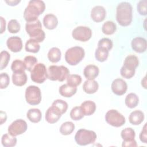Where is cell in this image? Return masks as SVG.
Listing matches in <instances>:
<instances>
[{"label": "cell", "instance_id": "cell-40", "mask_svg": "<svg viewBox=\"0 0 147 147\" xmlns=\"http://www.w3.org/2000/svg\"><path fill=\"white\" fill-rule=\"evenodd\" d=\"M20 24L16 19H12L8 22L7 30L11 33H17L20 30Z\"/></svg>", "mask_w": 147, "mask_h": 147}, {"label": "cell", "instance_id": "cell-24", "mask_svg": "<svg viewBox=\"0 0 147 147\" xmlns=\"http://www.w3.org/2000/svg\"><path fill=\"white\" fill-rule=\"evenodd\" d=\"M77 91V87L68 85V84H64L59 87V94L66 98L71 97L72 95L75 94Z\"/></svg>", "mask_w": 147, "mask_h": 147}, {"label": "cell", "instance_id": "cell-47", "mask_svg": "<svg viewBox=\"0 0 147 147\" xmlns=\"http://www.w3.org/2000/svg\"><path fill=\"white\" fill-rule=\"evenodd\" d=\"M0 20H1V33H3L6 29V21L2 17H0Z\"/></svg>", "mask_w": 147, "mask_h": 147}, {"label": "cell", "instance_id": "cell-28", "mask_svg": "<svg viewBox=\"0 0 147 147\" xmlns=\"http://www.w3.org/2000/svg\"><path fill=\"white\" fill-rule=\"evenodd\" d=\"M1 142L5 147L14 146L17 144V138L9 134H4L2 136Z\"/></svg>", "mask_w": 147, "mask_h": 147}, {"label": "cell", "instance_id": "cell-38", "mask_svg": "<svg viewBox=\"0 0 147 147\" xmlns=\"http://www.w3.org/2000/svg\"><path fill=\"white\" fill-rule=\"evenodd\" d=\"M11 69L13 72H18L25 71L26 68L24 61L20 59H16L11 63Z\"/></svg>", "mask_w": 147, "mask_h": 147}, {"label": "cell", "instance_id": "cell-29", "mask_svg": "<svg viewBox=\"0 0 147 147\" xmlns=\"http://www.w3.org/2000/svg\"><path fill=\"white\" fill-rule=\"evenodd\" d=\"M117 30L116 24L111 21H106L102 25V32L106 35H111L115 33Z\"/></svg>", "mask_w": 147, "mask_h": 147}, {"label": "cell", "instance_id": "cell-25", "mask_svg": "<svg viewBox=\"0 0 147 147\" xmlns=\"http://www.w3.org/2000/svg\"><path fill=\"white\" fill-rule=\"evenodd\" d=\"M28 119L33 123L39 122L42 118V114L38 109H30L26 114Z\"/></svg>", "mask_w": 147, "mask_h": 147}, {"label": "cell", "instance_id": "cell-49", "mask_svg": "<svg viewBox=\"0 0 147 147\" xmlns=\"http://www.w3.org/2000/svg\"><path fill=\"white\" fill-rule=\"evenodd\" d=\"M5 2L10 6H16L20 2V1H5Z\"/></svg>", "mask_w": 147, "mask_h": 147}, {"label": "cell", "instance_id": "cell-31", "mask_svg": "<svg viewBox=\"0 0 147 147\" xmlns=\"http://www.w3.org/2000/svg\"><path fill=\"white\" fill-rule=\"evenodd\" d=\"M25 48L26 51L35 53L39 51L40 45L36 41L30 38L26 42Z\"/></svg>", "mask_w": 147, "mask_h": 147}, {"label": "cell", "instance_id": "cell-6", "mask_svg": "<svg viewBox=\"0 0 147 147\" xmlns=\"http://www.w3.org/2000/svg\"><path fill=\"white\" fill-rule=\"evenodd\" d=\"M97 136L95 131L84 129H80L77 131L75 136V140L77 144L85 146L94 143Z\"/></svg>", "mask_w": 147, "mask_h": 147}, {"label": "cell", "instance_id": "cell-14", "mask_svg": "<svg viewBox=\"0 0 147 147\" xmlns=\"http://www.w3.org/2000/svg\"><path fill=\"white\" fill-rule=\"evenodd\" d=\"M106 11L105 9L102 6H95L91 11V17L96 22L103 21L106 17Z\"/></svg>", "mask_w": 147, "mask_h": 147}, {"label": "cell", "instance_id": "cell-3", "mask_svg": "<svg viewBox=\"0 0 147 147\" xmlns=\"http://www.w3.org/2000/svg\"><path fill=\"white\" fill-rule=\"evenodd\" d=\"M25 30L30 38L38 42H41L45 39V34L42 29V25L39 20L33 22H26Z\"/></svg>", "mask_w": 147, "mask_h": 147}, {"label": "cell", "instance_id": "cell-35", "mask_svg": "<svg viewBox=\"0 0 147 147\" xmlns=\"http://www.w3.org/2000/svg\"><path fill=\"white\" fill-rule=\"evenodd\" d=\"M24 63L25 65L26 69L31 72L34 67L37 63V59L36 57L33 56H27L25 57L24 59Z\"/></svg>", "mask_w": 147, "mask_h": 147}, {"label": "cell", "instance_id": "cell-46", "mask_svg": "<svg viewBox=\"0 0 147 147\" xmlns=\"http://www.w3.org/2000/svg\"><path fill=\"white\" fill-rule=\"evenodd\" d=\"M137 145L136 141L134 139L131 141H123L122 144L123 147H136Z\"/></svg>", "mask_w": 147, "mask_h": 147}, {"label": "cell", "instance_id": "cell-39", "mask_svg": "<svg viewBox=\"0 0 147 147\" xmlns=\"http://www.w3.org/2000/svg\"><path fill=\"white\" fill-rule=\"evenodd\" d=\"M113 42L108 38H103L99 40L98 43V48L105 49L108 51H110L113 48Z\"/></svg>", "mask_w": 147, "mask_h": 147}, {"label": "cell", "instance_id": "cell-18", "mask_svg": "<svg viewBox=\"0 0 147 147\" xmlns=\"http://www.w3.org/2000/svg\"><path fill=\"white\" fill-rule=\"evenodd\" d=\"M99 68L95 65H87L83 71V74L87 80H94L99 75Z\"/></svg>", "mask_w": 147, "mask_h": 147}, {"label": "cell", "instance_id": "cell-42", "mask_svg": "<svg viewBox=\"0 0 147 147\" xmlns=\"http://www.w3.org/2000/svg\"><path fill=\"white\" fill-rule=\"evenodd\" d=\"M10 79L7 73H1L0 75V88L1 89L6 88L9 84Z\"/></svg>", "mask_w": 147, "mask_h": 147}, {"label": "cell", "instance_id": "cell-11", "mask_svg": "<svg viewBox=\"0 0 147 147\" xmlns=\"http://www.w3.org/2000/svg\"><path fill=\"white\" fill-rule=\"evenodd\" d=\"M28 129L25 121L18 119L13 121L8 127V133L13 136H17L24 133Z\"/></svg>", "mask_w": 147, "mask_h": 147}, {"label": "cell", "instance_id": "cell-1", "mask_svg": "<svg viewBox=\"0 0 147 147\" xmlns=\"http://www.w3.org/2000/svg\"><path fill=\"white\" fill-rule=\"evenodd\" d=\"M45 9L44 1L31 0L24 11V18L26 22H33L38 20V17L42 14Z\"/></svg>", "mask_w": 147, "mask_h": 147}, {"label": "cell", "instance_id": "cell-33", "mask_svg": "<svg viewBox=\"0 0 147 147\" xmlns=\"http://www.w3.org/2000/svg\"><path fill=\"white\" fill-rule=\"evenodd\" d=\"M121 136L123 141H131L134 139L136 133L132 128L126 127L121 131Z\"/></svg>", "mask_w": 147, "mask_h": 147}, {"label": "cell", "instance_id": "cell-4", "mask_svg": "<svg viewBox=\"0 0 147 147\" xmlns=\"http://www.w3.org/2000/svg\"><path fill=\"white\" fill-rule=\"evenodd\" d=\"M85 55L84 50L83 48L75 46L68 49L65 53L66 62L71 65L78 64L84 58Z\"/></svg>", "mask_w": 147, "mask_h": 147}, {"label": "cell", "instance_id": "cell-5", "mask_svg": "<svg viewBox=\"0 0 147 147\" xmlns=\"http://www.w3.org/2000/svg\"><path fill=\"white\" fill-rule=\"evenodd\" d=\"M47 72L48 78L52 81L63 82L69 75V69L63 65H51Z\"/></svg>", "mask_w": 147, "mask_h": 147}, {"label": "cell", "instance_id": "cell-27", "mask_svg": "<svg viewBox=\"0 0 147 147\" xmlns=\"http://www.w3.org/2000/svg\"><path fill=\"white\" fill-rule=\"evenodd\" d=\"M139 102V99L137 95L134 93H130L127 95L125 99V105L130 109L136 107Z\"/></svg>", "mask_w": 147, "mask_h": 147}, {"label": "cell", "instance_id": "cell-13", "mask_svg": "<svg viewBox=\"0 0 147 147\" xmlns=\"http://www.w3.org/2000/svg\"><path fill=\"white\" fill-rule=\"evenodd\" d=\"M6 45L8 49L13 52H18L22 48V41L18 36L10 37L6 41Z\"/></svg>", "mask_w": 147, "mask_h": 147}, {"label": "cell", "instance_id": "cell-43", "mask_svg": "<svg viewBox=\"0 0 147 147\" xmlns=\"http://www.w3.org/2000/svg\"><path fill=\"white\" fill-rule=\"evenodd\" d=\"M135 71L136 70H131L122 66L121 68L120 73L121 76L124 78L130 79L134 76L135 74Z\"/></svg>", "mask_w": 147, "mask_h": 147}, {"label": "cell", "instance_id": "cell-32", "mask_svg": "<svg viewBox=\"0 0 147 147\" xmlns=\"http://www.w3.org/2000/svg\"><path fill=\"white\" fill-rule=\"evenodd\" d=\"M52 106L55 107L61 115L64 114L68 109L67 103L62 99H56L53 101Z\"/></svg>", "mask_w": 147, "mask_h": 147}, {"label": "cell", "instance_id": "cell-34", "mask_svg": "<svg viewBox=\"0 0 147 147\" xmlns=\"http://www.w3.org/2000/svg\"><path fill=\"white\" fill-rule=\"evenodd\" d=\"M70 117L74 121H79L82 119L84 115L80 106H75L70 111Z\"/></svg>", "mask_w": 147, "mask_h": 147}, {"label": "cell", "instance_id": "cell-23", "mask_svg": "<svg viewBox=\"0 0 147 147\" xmlns=\"http://www.w3.org/2000/svg\"><path fill=\"white\" fill-rule=\"evenodd\" d=\"M99 88V84L95 80H87L83 84V91L89 94H92L97 91Z\"/></svg>", "mask_w": 147, "mask_h": 147}, {"label": "cell", "instance_id": "cell-9", "mask_svg": "<svg viewBox=\"0 0 147 147\" xmlns=\"http://www.w3.org/2000/svg\"><path fill=\"white\" fill-rule=\"evenodd\" d=\"M25 96L26 102L30 105H37L41 102V92L37 86H28L26 88Z\"/></svg>", "mask_w": 147, "mask_h": 147}, {"label": "cell", "instance_id": "cell-21", "mask_svg": "<svg viewBox=\"0 0 147 147\" xmlns=\"http://www.w3.org/2000/svg\"><path fill=\"white\" fill-rule=\"evenodd\" d=\"M139 60L138 57L133 55H130L126 57L123 66L127 69L136 70V68L138 66Z\"/></svg>", "mask_w": 147, "mask_h": 147}, {"label": "cell", "instance_id": "cell-37", "mask_svg": "<svg viewBox=\"0 0 147 147\" xmlns=\"http://www.w3.org/2000/svg\"><path fill=\"white\" fill-rule=\"evenodd\" d=\"M109 51L105 49L98 48L95 52V59L100 62H103L106 61L109 56Z\"/></svg>", "mask_w": 147, "mask_h": 147}, {"label": "cell", "instance_id": "cell-41", "mask_svg": "<svg viewBox=\"0 0 147 147\" xmlns=\"http://www.w3.org/2000/svg\"><path fill=\"white\" fill-rule=\"evenodd\" d=\"M1 56V70L3 69L7 65L10 59V55L6 51H2L0 53Z\"/></svg>", "mask_w": 147, "mask_h": 147}, {"label": "cell", "instance_id": "cell-19", "mask_svg": "<svg viewBox=\"0 0 147 147\" xmlns=\"http://www.w3.org/2000/svg\"><path fill=\"white\" fill-rule=\"evenodd\" d=\"M144 119V114L141 110H135L132 111L129 117V122L133 125L141 124Z\"/></svg>", "mask_w": 147, "mask_h": 147}, {"label": "cell", "instance_id": "cell-15", "mask_svg": "<svg viewBox=\"0 0 147 147\" xmlns=\"http://www.w3.org/2000/svg\"><path fill=\"white\" fill-rule=\"evenodd\" d=\"M131 46L135 52L140 53H143L146 50V40L144 37H135L131 42Z\"/></svg>", "mask_w": 147, "mask_h": 147}, {"label": "cell", "instance_id": "cell-20", "mask_svg": "<svg viewBox=\"0 0 147 147\" xmlns=\"http://www.w3.org/2000/svg\"><path fill=\"white\" fill-rule=\"evenodd\" d=\"M27 75L25 71L13 72L12 75L13 83L17 86H22L27 82Z\"/></svg>", "mask_w": 147, "mask_h": 147}, {"label": "cell", "instance_id": "cell-7", "mask_svg": "<svg viewBox=\"0 0 147 147\" xmlns=\"http://www.w3.org/2000/svg\"><path fill=\"white\" fill-rule=\"evenodd\" d=\"M30 77L33 82L41 84L48 78V72L43 63H37L30 72Z\"/></svg>", "mask_w": 147, "mask_h": 147}, {"label": "cell", "instance_id": "cell-2", "mask_svg": "<svg viewBox=\"0 0 147 147\" xmlns=\"http://www.w3.org/2000/svg\"><path fill=\"white\" fill-rule=\"evenodd\" d=\"M133 18V7L127 2H122L117 7L116 20L122 26H129Z\"/></svg>", "mask_w": 147, "mask_h": 147}, {"label": "cell", "instance_id": "cell-17", "mask_svg": "<svg viewBox=\"0 0 147 147\" xmlns=\"http://www.w3.org/2000/svg\"><path fill=\"white\" fill-rule=\"evenodd\" d=\"M43 24L45 28L49 30H52L56 28L58 25V20L57 17L51 13L46 14L43 18Z\"/></svg>", "mask_w": 147, "mask_h": 147}, {"label": "cell", "instance_id": "cell-16", "mask_svg": "<svg viewBox=\"0 0 147 147\" xmlns=\"http://www.w3.org/2000/svg\"><path fill=\"white\" fill-rule=\"evenodd\" d=\"M61 114L53 106L49 107L45 113V120L49 123H55L60 118Z\"/></svg>", "mask_w": 147, "mask_h": 147}, {"label": "cell", "instance_id": "cell-10", "mask_svg": "<svg viewBox=\"0 0 147 147\" xmlns=\"http://www.w3.org/2000/svg\"><path fill=\"white\" fill-rule=\"evenodd\" d=\"M73 38L82 42H86L89 40L92 36V30L87 26H79L75 28L72 32Z\"/></svg>", "mask_w": 147, "mask_h": 147}, {"label": "cell", "instance_id": "cell-36", "mask_svg": "<svg viewBox=\"0 0 147 147\" xmlns=\"http://www.w3.org/2000/svg\"><path fill=\"white\" fill-rule=\"evenodd\" d=\"M82 77L77 74H69L67 78V84L69 86L76 87L80 84Z\"/></svg>", "mask_w": 147, "mask_h": 147}, {"label": "cell", "instance_id": "cell-45", "mask_svg": "<svg viewBox=\"0 0 147 147\" xmlns=\"http://www.w3.org/2000/svg\"><path fill=\"white\" fill-rule=\"evenodd\" d=\"M146 123H145L140 133V140L143 143H147V133H146Z\"/></svg>", "mask_w": 147, "mask_h": 147}, {"label": "cell", "instance_id": "cell-26", "mask_svg": "<svg viewBox=\"0 0 147 147\" xmlns=\"http://www.w3.org/2000/svg\"><path fill=\"white\" fill-rule=\"evenodd\" d=\"M61 53L60 50L56 47L52 48L48 53V60L53 63H57L61 59Z\"/></svg>", "mask_w": 147, "mask_h": 147}, {"label": "cell", "instance_id": "cell-8", "mask_svg": "<svg viewBox=\"0 0 147 147\" xmlns=\"http://www.w3.org/2000/svg\"><path fill=\"white\" fill-rule=\"evenodd\" d=\"M105 120L108 124L116 127L123 126L126 122L124 116L114 109L110 110L106 113Z\"/></svg>", "mask_w": 147, "mask_h": 147}, {"label": "cell", "instance_id": "cell-44", "mask_svg": "<svg viewBox=\"0 0 147 147\" xmlns=\"http://www.w3.org/2000/svg\"><path fill=\"white\" fill-rule=\"evenodd\" d=\"M146 0H142L138 2L137 4V11L140 15H146Z\"/></svg>", "mask_w": 147, "mask_h": 147}, {"label": "cell", "instance_id": "cell-48", "mask_svg": "<svg viewBox=\"0 0 147 147\" xmlns=\"http://www.w3.org/2000/svg\"><path fill=\"white\" fill-rule=\"evenodd\" d=\"M1 125H2L4 122H6L7 119V115L5 112L1 111Z\"/></svg>", "mask_w": 147, "mask_h": 147}, {"label": "cell", "instance_id": "cell-30", "mask_svg": "<svg viewBox=\"0 0 147 147\" xmlns=\"http://www.w3.org/2000/svg\"><path fill=\"white\" fill-rule=\"evenodd\" d=\"M74 123L71 121H67L61 124L59 131L62 135L67 136L71 134L74 131Z\"/></svg>", "mask_w": 147, "mask_h": 147}, {"label": "cell", "instance_id": "cell-12", "mask_svg": "<svg viewBox=\"0 0 147 147\" xmlns=\"http://www.w3.org/2000/svg\"><path fill=\"white\" fill-rule=\"evenodd\" d=\"M111 90L114 94L121 96L125 94L127 89L126 82L122 79L118 78L114 79L111 83Z\"/></svg>", "mask_w": 147, "mask_h": 147}, {"label": "cell", "instance_id": "cell-22", "mask_svg": "<svg viewBox=\"0 0 147 147\" xmlns=\"http://www.w3.org/2000/svg\"><path fill=\"white\" fill-rule=\"evenodd\" d=\"M80 107L84 115L90 116L95 113L96 110V104L93 101L86 100L81 104Z\"/></svg>", "mask_w": 147, "mask_h": 147}]
</instances>
